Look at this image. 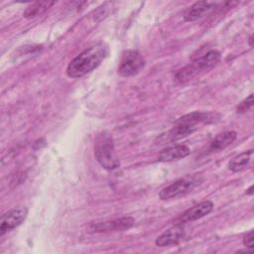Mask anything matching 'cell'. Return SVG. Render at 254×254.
<instances>
[{
    "label": "cell",
    "mask_w": 254,
    "mask_h": 254,
    "mask_svg": "<svg viewBox=\"0 0 254 254\" xmlns=\"http://www.w3.org/2000/svg\"><path fill=\"white\" fill-rule=\"evenodd\" d=\"M252 189H253V186H251V187L247 190L246 193H248V194H252Z\"/></svg>",
    "instance_id": "d6986e66"
},
{
    "label": "cell",
    "mask_w": 254,
    "mask_h": 254,
    "mask_svg": "<svg viewBox=\"0 0 254 254\" xmlns=\"http://www.w3.org/2000/svg\"><path fill=\"white\" fill-rule=\"evenodd\" d=\"M185 237V229L183 225L175 224L171 228L167 229L155 240V244L159 247H167L171 245L179 244Z\"/></svg>",
    "instance_id": "30bf717a"
},
{
    "label": "cell",
    "mask_w": 254,
    "mask_h": 254,
    "mask_svg": "<svg viewBox=\"0 0 254 254\" xmlns=\"http://www.w3.org/2000/svg\"><path fill=\"white\" fill-rule=\"evenodd\" d=\"M243 244L245 245V247L249 248V249H253L254 247V231L250 230L243 238Z\"/></svg>",
    "instance_id": "e0dca14e"
},
{
    "label": "cell",
    "mask_w": 254,
    "mask_h": 254,
    "mask_svg": "<svg viewBox=\"0 0 254 254\" xmlns=\"http://www.w3.org/2000/svg\"><path fill=\"white\" fill-rule=\"evenodd\" d=\"M135 223V219L130 216H124L116 218L114 220L99 222L91 225L90 229L94 232H106V231H123L131 228Z\"/></svg>",
    "instance_id": "9c48e42d"
},
{
    "label": "cell",
    "mask_w": 254,
    "mask_h": 254,
    "mask_svg": "<svg viewBox=\"0 0 254 254\" xmlns=\"http://www.w3.org/2000/svg\"><path fill=\"white\" fill-rule=\"evenodd\" d=\"M217 6V3L212 1H197L186 13L185 20L194 22L212 13Z\"/></svg>",
    "instance_id": "8fae6325"
},
{
    "label": "cell",
    "mask_w": 254,
    "mask_h": 254,
    "mask_svg": "<svg viewBox=\"0 0 254 254\" xmlns=\"http://www.w3.org/2000/svg\"><path fill=\"white\" fill-rule=\"evenodd\" d=\"M27 215L28 209L25 206H17L5 212L0 218V236L22 224Z\"/></svg>",
    "instance_id": "52a82bcc"
},
{
    "label": "cell",
    "mask_w": 254,
    "mask_h": 254,
    "mask_svg": "<svg viewBox=\"0 0 254 254\" xmlns=\"http://www.w3.org/2000/svg\"><path fill=\"white\" fill-rule=\"evenodd\" d=\"M56 2H54V1H37V2H34L25 10L23 16L25 18H35V17L43 14L45 11H47Z\"/></svg>",
    "instance_id": "9a60e30c"
},
{
    "label": "cell",
    "mask_w": 254,
    "mask_h": 254,
    "mask_svg": "<svg viewBox=\"0 0 254 254\" xmlns=\"http://www.w3.org/2000/svg\"><path fill=\"white\" fill-rule=\"evenodd\" d=\"M190 154V150L188 146L177 144L164 148L159 153V161L161 162H172L183 159Z\"/></svg>",
    "instance_id": "7c38bea8"
},
{
    "label": "cell",
    "mask_w": 254,
    "mask_h": 254,
    "mask_svg": "<svg viewBox=\"0 0 254 254\" xmlns=\"http://www.w3.org/2000/svg\"><path fill=\"white\" fill-rule=\"evenodd\" d=\"M213 208V203L210 200H203L198 204H195L186 211H184L180 216L174 220V224L183 225L188 222L197 220L205 215H207Z\"/></svg>",
    "instance_id": "ba28073f"
},
{
    "label": "cell",
    "mask_w": 254,
    "mask_h": 254,
    "mask_svg": "<svg viewBox=\"0 0 254 254\" xmlns=\"http://www.w3.org/2000/svg\"><path fill=\"white\" fill-rule=\"evenodd\" d=\"M196 129H197V125L190 124V123H188V122H185V121H182V120L178 119L175 122V125L171 130H169L166 133L161 134L157 138L156 143L162 145V144H168V143L176 142L180 139H183V138L192 134Z\"/></svg>",
    "instance_id": "8992f818"
},
{
    "label": "cell",
    "mask_w": 254,
    "mask_h": 254,
    "mask_svg": "<svg viewBox=\"0 0 254 254\" xmlns=\"http://www.w3.org/2000/svg\"><path fill=\"white\" fill-rule=\"evenodd\" d=\"M253 106V94H249L248 97H246L243 101H241L239 103V105L236 108V112L239 114H243L245 112H247L249 109H251Z\"/></svg>",
    "instance_id": "2e32d148"
},
{
    "label": "cell",
    "mask_w": 254,
    "mask_h": 254,
    "mask_svg": "<svg viewBox=\"0 0 254 254\" xmlns=\"http://www.w3.org/2000/svg\"><path fill=\"white\" fill-rule=\"evenodd\" d=\"M248 43H249V46L252 48V47H253V36H252V35L249 37V39H248Z\"/></svg>",
    "instance_id": "ac0fdd59"
},
{
    "label": "cell",
    "mask_w": 254,
    "mask_h": 254,
    "mask_svg": "<svg viewBox=\"0 0 254 254\" xmlns=\"http://www.w3.org/2000/svg\"><path fill=\"white\" fill-rule=\"evenodd\" d=\"M203 177L200 174H195L191 176L180 179L168 187L164 188L160 192L159 196L163 200L179 198L185 196L191 192L195 188L200 186L203 182Z\"/></svg>",
    "instance_id": "277c9868"
},
{
    "label": "cell",
    "mask_w": 254,
    "mask_h": 254,
    "mask_svg": "<svg viewBox=\"0 0 254 254\" xmlns=\"http://www.w3.org/2000/svg\"><path fill=\"white\" fill-rule=\"evenodd\" d=\"M219 61H220V53L217 50H210L205 55L195 59L189 65L180 69L176 74V78L183 82L187 81L192 78L198 72L212 68L218 64Z\"/></svg>",
    "instance_id": "3957f363"
},
{
    "label": "cell",
    "mask_w": 254,
    "mask_h": 254,
    "mask_svg": "<svg viewBox=\"0 0 254 254\" xmlns=\"http://www.w3.org/2000/svg\"><path fill=\"white\" fill-rule=\"evenodd\" d=\"M94 156L100 166L106 170L111 171L119 167L120 162L115 151L112 135L109 132L102 131L96 135Z\"/></svg>",
    "instance_id": "7a4b0ae2"
},
{
    "label": "cell",
    "mask_w": 254,
    "mask_h": 254,
    "mask_svg": "<svg viewBox=\"0 0 254 254\" xmlns=\"http://www.w3.org/2000/svg\"><path fill=\"white\" fill-rule=\"evenodd\" d=\"M145 65V60L142 55L134 50H126L123 52L118 73L122 76H132L138 73Z\"/></svg>",
    "instance_id": "5b68a950"
},
{
    "label": "cell",
    "mask_w": 254,
    "mask_h": 254,
    "mask_svg": "<svg viewBox=\"0 0 254 254\" xmlns=\"http://www.w3.org/2000/svg\"><path fill=\"white\" fill-rule=\"evenodd\" d=\"M237 138V133L235 131H224L222 133L217 134L214 139L208 145V152H218L229 145H231Z\"/></svg>",
    "instance_id": "4fadbf2b"
},
{
    "label": "cell",
    "mask_w": 254,
    "mask_h": 254,
    "mask_svg": "<svg viewBox=\"0 0 254 254\" xmlns=\"http://www.w3.org/2000/svg\"><path fill=\"white\" fill-rule=\"evenodd\" d=\"M253 153V150H248L245 152H242L238 156L234 157L229 163H228V168L232 172H240L243 171L249 164L251 155Z\"/></svg>",
    "instance_id": "5bb4252c"
},
{
    "label": "cell",
    "mask_w": 254,
    "mask_h": 254,
    "mask_svg": "<svg viewBox=\"0 0 254 254\" xmlns=\"http://www.w3.org/2000/svg\"><path fill=\"white\" fill-rule=\"evenodd\" d=\"M107 54L108 49L103 44H98L84 50L68 64L66 67L67 76L76 78L87 74L101 64Z\"/></svg>",
    "instance_id": "6da1fadb"
}]
</instances>
